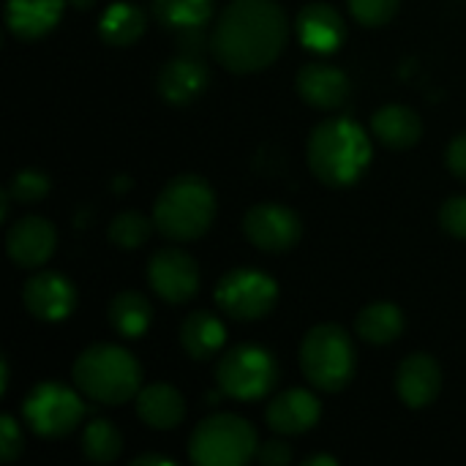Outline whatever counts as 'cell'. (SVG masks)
I'll list each match as a JSON object with an SVG mask.
<instances>
[{
	"instance_id": "cell-18",
	"label": "cell",
	"mask_w": 466,
	"mask_h": 466,
	"mask_svg": "<svg viewBox=\"0 0 466 466\" xmlns=\"http://www.w3.org/2000/svg\"><path fill=\"white\" fill-rule=\"evenodd\" d=\"M350 76L330 63H306L298 71V93L317 109H339L350 98Z\"/></svg>"
},
{
	"instance_id": "cell-31",
	"label": "cell",
	"mask_w": 466,
	"mask_h": 466,
	"mask_svg": "<svg viewBox=\"0 0 466 466\" xmlns=\"http://www.w3.org/2000/svg\"><path fill=\"white\" fill-rule=\"evenodd\" d=\"M440 224L448 235L466 240V197H451L440 210Z\"/></svg>"
},
{
	"instance_id": "cell-13",
	"label": "cell",
	"mask_w": 466,
	"mask_h": 466,
	"mask_svg": "<svg viewBox=\"0 0 466 466\" xmlns=\"http://www.w3.org/2000/svg\"><path fill=\"white\" fill-rule=\"evenodd\" d=\"M208 85H210V71L202 63V57H197L194 52H183L172 57L169 63H164V68L156 76L158 96L172 106H186L197 101L208 90Z\"/></svg>"
},
{
	"instance_id": "cell-12",
	"label": "cell",
	"mask_w": 466,
	"mask_h": 466,
	"mask_svg": "<svg viewBox=\"0 0 466 466\" xmlns=\"http://www.w3.org/2000/svg\"><path fill=\"white\" fill-rule=\"evenodd\" d=\"M22 303L38 322H63L76 306V289L66 276L55 270H38L25 281Z\"/></svg>"
},
{
	"instance_id": "cell-27",
	"label": "cell",
	"mask_w": 466,
	"mask_h": 466,
	"mask_svg": "<svg viewBox=\"0 0 466 466\" xmlns=\"http://www.w3.org/2000/svg\"><path fill=\"white\" fill-rule=\"evenodd\" d=\"M123 437L109 420H93L82 431V456L93 464H109L120 456Z\"/></svg>"
},
{
	"instance_id": "cell-35",
	"label": "cell",
	"mask_w": 466,
	"mask_h": 466,
	"mask_svg": "<svg viewBox=\"0 0 466 466\" xmlns=\"http://www.w3.org/2000/svg\"><path fill=\"white\" fill-rule=\"evenodd\" d=\"M134 466H172V461L164 456H139L134 459Z\"/></svg>"
},
{
	"instance_id": "cell-34",
	"label": "cell",
	"mask_w": 466,
	"mask_h": 466,
	"mask_svg": "<svg viewBox=\"0 0 466 466\" xmlns=\"http://www.w3.org/2000/svg\"><path fill=\"white\" fill-rule=\"evenodd\" d=\"M445 161H448V169L466 183V131L453 137L451 145H448V153H445Z\"/></svg>"
},
{
	"instance_id": "cell-30",
	"label": "cell",
	"mask_w": 466,
	"mask_h": 466,
	"mask_svg": "<svg viewBox=\"0 0 466 466\" xmlns=\"http://www.w3.org/2000/svg\"><path fill=\"white\" fill-rule=\"evenodd\" d=\"M347 3H350L352 16L366 27L388 25L396 16L399 5H401V0H347Z\"/></svg>"
},
{
	"instance_id": "cell-16",
	"label": "cell",
	"mask_w": 466,
	"mask_h": 466,
	"mask_svg": "<svg viewBox=\"0 0 466 466\" xmlns=\"http://www.w3.org/2000/svg\"><path fill=\"white\" fill-rule=\"evenodd\" d=\"M322 418V404L314 393L303 390V388H292L279 393L265 412L268 426L276 434L284 437H300L306 431H311Z\"/></svg>"
},
{
	"instance_id": "cell-15",
	"label": "cell",
	"mask_w": 466,
	"mask_h": 466,
	"mask_svg": "<svg viewBox=\"0 0 466 466\" xmlns=\"http://www.w3.org/2000/svg\"><path fill=\"white\" fill-rule=\"evenodd\" d=\"M298 41L314 55H333L347 41L344 16L328 3H309L295 19Z\"/></svg>"
},
{
	"instance_id": "cell-17",
	"label": "cell",
	"mask_w": 466,
	"mask_h": 466,
	"mask_svg": "<svg viewBox=\"0 0 466 466\" xmlns=\"http://www.w3.org/2000/svg\"><path fill=\"white\" fill-rule=\"evenodd\" d=\"M442 390V371L431 355H410L396 371V393L410 410H423L437 401Z\"/></svg>"
},
{
	"instance_id": "cell-24",
	"label": "cell",
	"mask_w": 466,
	"mask_h": 466,
	"mask_svg": "<svg viewBox=\"0 0 466 466\" xmlns=\"http://www.w3.org/2000/svg\"><path fill=\"white\" fill-rule=\"evenodd\" d=\"M153 19L172 33H202L213 16V0H150Z\"/></svg>"
},
{
	"instance_id": "cell-37",
	"label": "cell",
	"mask_w": 466,
	"mask_h": 466,
	"mask_svg": "<svg viewBox=\"0 0 466 466\" xmlns=\"http://www.w3.org/2000/svg\"><path fill=\"white\" fill-rule=\"evenodd\" d=\"M0 366H3V380H0V393H5V390H8V360L3 358V360H0Z\"/></svg>"
},
{
	"instance_id": "cell-29",
	"label": "cell",
	"mask_w": 466,
	"mask_h": 466,
	"mask_svg": "<svg viewBox=\"0 0 466 466\" xmlns=\"http://www.w3.org/2000/svg\"><path fill=\"white\" fill-rule=\"evenodd\" d=\"M8 197L19 205L38 202L49 194V177L38 169H22L8 180Z\"/></svg>"
},
{
	"instance_id": "cell-25",
	"label": "cell",
	"mask_w": 466,
	"mask_h": 466,
	"mask_svg": "<svg viewBox=\"0 0 466 466\" xmlns=\"http://www.w3.org/2000/svg\"><path fill=\"white\" fill-rule=\"evenodd\" d=\"M147 27V14L137 5V3H112L101 19H98V33L101 41L109 46H128L134 44Z\"/></svg>"
},
{
	"instance_id": "cell-20",
	"label": "cell",
	"mask_w": 466,
	"mask_h": 466,
	"mask_svg": "<svg viewBox=\"0 0 466 466\" xmlns=\"http://www.w3.org/2000/svg\"><path fill=\"white\" fill-rule=\"evenodd\" d=\"M134 401H137L139 420L145 426L156 429V431H169V429L180 426L183 418H186V401H183V396L172 385H164V382L145 385L137 393Z\"/></svg>"
},
{
	"instance_id": "cell-36",
	"label": "cell",
	"mask_w": 466,
	"mask_h": 466,
	"mask_svg": "<svg viewBox=\"0 0 466 466\" xmlns=\"http://www.w3.org/2000/svg\"><path fill=\"white\" fill-rule=\"evenodd\" d=\"M339 461L333 459V456H311V459H306V466H336Z\"/></svg>"
},
{
	"instance_id": "cell-2",
	"label": "cell",
	"mask_w": 466,
	"mask_h": 466,
	"mask_svg": "<svg viewBox=\"0 0 466 466\" xmlns=\"http://www.w3.org/2000/svg\"><path fill=\"white\" fill-rule=\"evenodd\" d=\"M371 164V139L350 117L322 120L309 137V167L330 188L355 186Z\"/></svg>"
},
{
	"instance_id": "cell-38",
	"label": "cell",
	"mask_w": 466,
	"mask_h": 466,
	"mask_svg": "<svg viewBox=\"0 0 466 466\" xmlns=\"http://www.w3.org/2000/svg\"><path fill=\"white\" fill-rule=\"evenodd\" d=\"M68 3H71L74 8H90V5H93L96 0H68Z\"/></svg>"
},
{
	"instance_id": "cell-21",
	"label": "cell",
	"mask_w": 466,
	"mask_h": 466,
	"mask_svg": "<svg viewBox=\"0 0 466 466\" xmlns=\"http://www.w3.org/2000/svg\"><path fill=\"white\" fill-rule=\"evenodd\" d=\"M371 131L385 147L407 150L420 142L423 123L415 109H410L404 104H388V106L377 109V115L371 117Z\"/></svg>"
},
{
	"instance_id": "cell-19",
	"label": "cell",
	"mask_w": 466,
	"mask_h": 466,
	"mask_svg": "<svg viewBox=\"0 0 466 466\" xmlns=\"http://www.w3.org/2000/svg\"><path fill=\"white\" fill-rule=\"evenodd\" d=\"M66 11V0H8L5 3V25L14 38L35 41L44 38L60 22Z\"/></svg>"
},
{
	"instance_id": "cell-26",
	"label": "cell",
	"mask_w": 466,
	"mask_h": 466,
	"mask_svg": "<svg viewBox=\"0 0 466 466\" xmlns=\"http://www.w3.org/2000/svg\"><path fill=\"white\" fill-rule=\"evenodd\" d=\"M355 330L363 341L385 347L393 344L396 339H401L404 333V314L399 306L393 303H371L358 314Z\"/></svg>"
},
{
	"instance_id": "cell-32",
	"label": "cell",
	"mask_w": 466,
	"mask_h": 466,
	"mask_svg": "<svg viewBox=\"0 0 466 466\" xmlns=\"http://www.w3.org/2000/svg\"><path fill=\"white\" fill-rule=\"evenodd\" d=\"M22 448H25V440H22L16 420L11 415H3L0 418V459L11 464L22 456Z\"/></svg>"
},
{
	"instance_id": "cell-1",
	"label": "cell",
	"mask_w": 466,
	"mask_h": 466,
	"mask_svg": "<svg viewBox=\"0 0 466 466\" xmlns=\"http://www.w3.org/2000/svg\"><path fill=\"white\" fill-rule=\"evenodd\" d=\"M289 38V22L276 0H232L221 8L208 46L232 74L268 68Z\"/></svg>"
},
{
	"instance_id": "cell-33",
	"label": "cell",
	"mask_w": 466,
	"mask_h": 466,
	"mask_svg": "<svg viewBox=\"0 0 466 466\" xmlns=\"http://www.w3.org/2000/svg\"><path fill=\"white\" fill-rule=\"evenodd\" d=\"M257 461L262 466H287L292 464V451H289V445H284L279 440H270V442L259 445Z\"/></svg>"
},
{
	"instance_id": "cell-3",
	"label": "cell",
	"mask_w": 466,
	"mask_h": 466,
	"mask_svg": "<svg viewBox=\"0 0 466 466\" xmlns=\"http://www.w3.org/2000/svg\"><path fill=\"white\" fill-rule=\"evenodd\" d=\"M71 380L85 399L104 407H120L142 390V369L137 358L117 344H93L79 352Z\"/></svg>"
},
{
	"instance_id": "cell-4",
	"label": "cell",
	"mask_w": 466,
	"mask_h": 466,
	"mask_svg": "<svg viewBox=\"0 0 466 466\" xmlns=\"http://www.w3.org/2000/svg\"><path fill=\"white\" fill-rule=\"evenodd\" d=\"M216 218V194L210 183L199 175H177L172 177L156 205L153 221L156 229L175 243H191L202 238Z\"/></svg>"
},
{
	"instance_id": "cell-11",
	"label": "cell",
	"mask_w": 466,
	"mask_h": 466,
	"mask_svg": "<svg viewBox=\"0 0 466 466\" xmlns=\"http://www.w3.org/2000/svg\"><path fill=\"white\" fill-rule=\"evenodd\" d=\"M147 284L164 303H188L199 292L197 259L183 248H158L147 259Z\"/></svg>"
},
{
	"instance_id": "cell-10",
	"label": "cell",
	"mask_w": 466,
	"mask_h": 466,
	"mask_svg": "<svg viewBox=\"0 0 466 466\" xmlns=\"http://www.w3.org/2000/svg\"><path fill=\"white\" fill-rule=\"evenodd\" d=\"M243 235L265 254H287L298 246L303 224L295 210L279 202H259L243 218Z\"/></svg>"
},
{
	"instance_id": "cell-8",
	"label": "cell",
	"mask_w": 466,
	"mask_h": 466,
	"mask_svg": "<svg viewBox=\"0 0 466 466\" xmlns=\"http://www.w3.org/2000/svg\"><path fill=\"white\" fill-rule=\"evenodd\" d=\"M22 418L33 434L44 440H60L85 418V404L79 393L60 382H38L22 401Z\"/></svg>"
},
{
	"instance_id": "cell-6",
	"label": "cell",
	"mask_w": 466,
	"mask_h": 466,
	"mask_svg": "<svg viewBox=\"0 0 466 466\" xmlns=\"http://www.w3.org/2000/svg\"><path fill=\"white\" fill-rule=\"evenodd\" d=\"M257 451L254 426L229 412L205 418L188 440V459L199 466H243L257 459Z\"/></svg>"
},
{
	"instance_id": "cell-23",
	"label": "cell",
	"mask_w": 466,
	"mask_h": 466,
	"mask_svg": "<svg viewBox=\"0 0 466 466\" xmlns=\"http://www.w3.org/2000/svg\"><path fill=\"white\" fill-rule=\"evenodd\" d=\"M106 319L123 339H142L153 325V306L142 292L123 289L109 300Z\"/></svg>"
},
{
	"instance_id": "cell-5",
	"label": "cell",
	"mask_w": 466,
	"mask_h": 466,
	"mask_svg": "<svg viewBox=\"0 0 466 466\" xmlns=\"http://www.w3.org/2000/svg\"><path fill=\"white\" fill-rule=\"evenodd\" d=\"M300 369L317 390H344L355 377V344L350 333L330 322L311 328L300 344Z\"/></svg>"
},
{
	"instance_id": "cell-22",
	"label": "cell",
	"mask_w": 466,
	"mask_h": 466,
	"mask_svg": "<svg viewBox=\"0 0 466 466\" xmlns=\"http://www.w3.org/2000/svg\"><path fill=\"white\" fill-rule=\"evenodd\" d=\"M227 341L224 322L210 311H194L180 325V347L191 360H210Z\"/></svg>"
},
{
	"instance_id": "cell-7",
	"label": "cell",
	"mask_w": 466,
	"mask_h": 466,
	"mask_svg": "<svg viewBox=\"0 0 466 466\" xmlns=\"http://www.w3.org/2000/svg\"><path fill=\"white\" fill-rule=\"evenodd\" d=\"M276 382H279V360L270 350L259 344H240L229 350L216 366L218 393L232 401L254 404L265 399L276 388Z\"/></svg>"
},
{
	"instance_id": "cell-28",
	"label": "cell",
	"mask_w": 466,
	"mask_h": 466,
	"mask_svg": "<svg viewBox=\"0 0 466 466\" xmlns=\"http://www.w3.org/2000/svg\"><path fill=\"white\" fill-rule=\"evenodd\" d=\"M153 227H156V221H150L147 216H142L137 210H123L109 224V240L123 251H134L150 240Z\"/></svg>"
},
{
	"instance_id": "cell-14",
	"label": "cell",
	"mask_w": 466,
	"mask_h": 466,
	"mask_svg": "<svg viewBox=\"0 0 466 466\" xmlns=\"http://www.w3.org/2000/svg\"><path fill=\"white\" fill-rule=\"evenodd\" d=\"M55 246H57V232L41 216H25L14 221L5 232V251L11 262L25 270L41 268L55 254Z\"/></svg>"
},
{
	"instance_id": "cell-9",
	"label": "cell",
	"mask_w": 466,
	"mask_h": 466,
	"mask_svg": "<svg viewBox=\"0 0 466 466\" xmlns=\"http://www.w3.org/2000/svg\"><path fill=\"white\" fill-rule=\"evenodd\" d=\"M216 303L232 319L257 322L276 309L279 284L257 268H235L218 279Z\"/></svg>"
}]
</instances>
